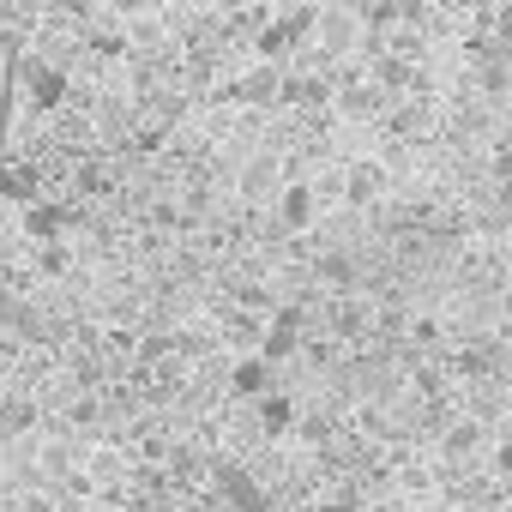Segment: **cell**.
Returning a JSON list of instances; mask_svg holds the SVG:
<instances>
[{"label": "cell", "mask_w": 512, "mask_h": 512, "mask_svg": "<svg viewBox=\"0 0 512 512\" xmlns=\"http://www.w3.org/2000/svg\"><path fill=\"white\" fill-rule=\"evenodd\" d=\"M7 241H13V235H7V211H0V247H7Z\"/></svg>", "instance_id": "9a60e30c"}, {"label": "cell", "mask_w": 512, "mask_h": 512, "mask_svg": "<svg viewBox=\"0 0 512 512\" xmlns=\"http://www.w3.org/2000/svg\"><path fill=\"white\" fill-rule=\"evenodd\" d=\"M31 253V284L43 278V284H61V278H73L79 272V247L73 241H49V247H25Z\"/></svg>", "instance_id": "9c48e42d"}, {"label": "cell", "mask_w": 512, "mask_h": 512, "mask_svg": "<svg viewBox=\"0 0 512 512\" xmlns=\"http://www.w3.org/2000/svg\"><path fill=\"white\" fill-rule=\"evenodd\" d=\"M296 416H302V410H296V398H290L284 386H278V392H266L260 404H253V428H260L266 440H284V434L296 428Z\"/></svg>", "instance_id": "8fae6325"}, {"label": "cell", "mask_w": 512, "mask_h": 512, "mask_svg": "<svg viewBox=\"0 0 512 512\" xmlns=\"http://www.w3.org/2000/svg\"><path fill=\"white\" fill-rule=\"evenodd\" d=\"M7 133H13V97L0 91V145H7Z\"/></svg>", "instance_id": "7c38bea8"}, {"label": "cell", "mask_w": 512, "mask_h": 512, "mask_svg": "<svg viewBox=\"0 0 512 512\" xmlns=\"http://www.w3.org/2000/svg\"><path fill=\"white\" fill-rule=\"evenodd\" d=\"M284 187V163L272 157V151H260V157H247V169L235 175V193L241 199H272Z\"/></svg>", "instance_id": "30bf717a"}, {"label": "cell", "mask_w": 512, "mask_h": 512, "mask_svg": "<svg viewBox=\"0 0 512 512\" xmlns=\"http://www.w3.org/2000/svg\"><path fill=\"white\" fill-rule=\"evenodd\" d=\"M13 494H19V482H7V476H0V512H13Z\"/></svg>", "instance_id": "4fadbf2b"}, {"label": "cell", "mask_w": 512, "mask_h": 512, "mask_svg": "<svg viewBox=\"0 0 512 512\" xmlns=\"http://www.w3.org/2000/svg\"><path fill=\"white\" fill-rule=\"evenodd\" d=\"M266 392H278V374H272L260 356H235V362H229V398H241V404H260Z\"/></svg>", "instance_id": "ba28073f"}, {"label": "cell", "mask_w": 512, "mask_h": 512, "mask_svg": "<svg viewBox=\"0 0 512 512\" xmlns=\"http://www.w3.org/2000/svg\"><path fill=\"white\" fill-rule=\"evenodd\" d=\"M386 193H392V175L380 169V157H350V163H344L338 199H344L350 211H374V205H386Z\"/></svg>", "instance_id": "5b68a950"}, {"label": "cell", "mask_w": 512, "mask_h": 512, "mask_svg": "<svg viewBox=\"0 0 512 512\" xmlns=\"http://www.w3.org/2000/svg\"><path fill=\"white\" fill-rule=\"evenodd\" d=\"M278 109H296V115H326L332 109V79L320 67H302L290 61L278 73Z\"/></svg>", "instance_id": "277c9868"}, {"label": "cell", "mask_w": 512, "mask_h": 512, "mask_svg": "<svg viewBox=\"0 0 512 512\" xmlns=\"http://www.w3.org/2000/svg\"><path fill=\"white\" fill-rule=\"evenodd\" d=\"M37 199H49V175H43L37 157H7L0 163V211H25Z\"/></svg>", "instance_id": "8992f818"}, {"label": "cell", "mask_w": 512, "mask_h": 512, "mask_svg": "<svg viewBox=\"0 0 512 512\" xmlns=\"http://www.w3.org/2000/svg\"><path fill=\"white\" fill-rule=\"evenodd\" d=\"M7 97H13V109L25 103L31 115H61L73 103V73H67V61H55L43 49H25L7 67Z\"/></svg>", "instance_id": "6da1fadb"}, {"label": "cell", "mask_w": 512, "mask_h": 512, "mask_svg": "<svg viewBox=\"0 0 512 512\" xmlns=\"http://www.w3.org/2000/svg\"><path fill=\"white\" fill-rule=\"evenodd\" d=\"M187 512H223V506H217V500L205 494V500H199V506H187Z\"/></svg>", "instance_id": "5bb4252c"}, {"label": "cell", "mask_w": 512, "mask_h": 512, "mask_svg": "<svg viewBox=\"0 0 512 512\" xmlns=\"http://www.w3.org/2000/svg\"><path fill=\"white\" fill-rule=\"evenodd\" d=\"M320 205H326V193H320V181H284L278 193H272V217H278V229L290 235V241H302L314 223H320Z\"/></svg>", "instance_id": "3957f363"}, {"label": "cell", "mask_w": 512, "mask_h": 512, "mask_svg": "<svg viewBox=\"0 0 512 512\" xmlns=\"http://www.w3.org/2000/svg\"><path fill=\"white\" fill-rule=\"evenodd\" d=\"M278 73L284 67H260V61H253L247 73H229L217 97L235 103V109H278Z\"/></svg>", "instance_id": "52a82bcc"}, {"label": "cell", "mask_w": 512, "mask_h": 512, "mask_svg": "<svg viewBox=\"0 0 512 512\" xmlns=\"http://www.w3.org/2000/svg\"><path fill=\"white\" fill-rule=\"evenodd\" d=\"M302 338H308V302H278V308L266 314V332H260V350H253V356L278 374V368L302 350Z\"/></svg>", "instance_id": "7a4b0ae2"}]
</instances>
